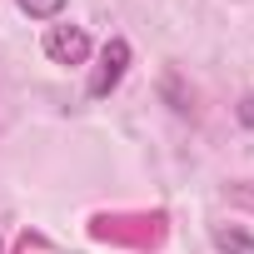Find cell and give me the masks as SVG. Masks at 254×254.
Returning a JSON list of instances; mask_svg holds the SVG:
<instances>
[{"instance_id":"cell-5","label":"cell","mask_w":254,"mask_h":254,"mask_svg":"<svg viewBox=\"0 0 254 254\" xmlns=\"http://www.w3.org/2000/svg\"><path fill=\"white\" fill-rule=\"evenodd\" d=\"M15 5H20L30 20H55V15L65 10V0H15Z\"/></svg>"},{"instance_id":"cell-1","label":"cell","mask_w":254,"mask_h":254,"mask_svg":"<svg viewBox=\"0 0 254 254\" xmlns=\"http://www.w3.org/2000/svg\"><path fill=\"white\" fill-rule=\"evenodd\" d=\"M165 234V214H100L95 219V239L110 244H155Z\"/></svg>"},{"instance_id":"cell-3","label":"cell","mask_w":254,"mask_h":254,"mask_svg":"<svg viewBox=\"0 0 254 254\" xmlns=\"http://www.w3.org/2000/svg\"><path fill=\"white\" fill-rule=\"evenodd\" d=\"M45 55H50L55 65H85L90 35H85L80 25H50V30H45Z\"/></svg>"},{"instance_id":"cell-6","label":"cell","mask_w":254,"mask_h":254,"mask_svg":"<svg viewBox=\"0 0 254 254\" xmlns=\"http://www.w3.org/2000/svg\"><path fill=\"white\" fill-rule=\"evenodd\" d=\"M239 120H244L249 130H254V95H244V100H239Z\"/></svg>"},{"instance_id":"cell-4","label":"cell","mask_w":254,"mask_h":254,"mask_svg":"<svg viewBox=\"0 0 254 254\" xmlns=\"http://www.w3.org/2000/svg\"><path fill=\"white\" fill-rule=\"evenodd\" d=\"M214 249L219 254H254V234L239 224H214Z\"/></svg>"},{"instance_id":"cell-2","label":"cell","mask_w":254,"mask_h":254,"mask_svg":"<svg viewBox=\"0 0 254 254\" xmlns=\"http://www.w3.org/2000/svg\"><path fill=\"white\" fill-rule=\"evenodd\" d=\"M125 70H130V40L125 35H110L105 45H100V65L90 70V100H105L120 80H125Z\"/></svg>"}]
</instances>
